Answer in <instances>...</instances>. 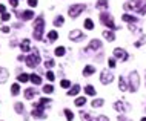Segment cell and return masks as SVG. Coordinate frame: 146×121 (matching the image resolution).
I'll use <instances>...</instances> for the list:
<instances>
[{"mask_svg": "<svg viewBox=\"0 0 146 121\" xmlns=\"http://www.w3.org/2000/svg\"><path fill=\"white\" fill-rule=\"evenodd\" d=\"M80 118H82V121H95V120H92L91 116H89V113H86L83 111L80 112Z\"/></svg>", "mask_w": 146, "mask_h": 121, "instance_id": "83f0119b", "label": "cell"}, {"mask_svg": "<svg viewBox=\"0 0 146 121\" xmlns=\"http://www.w3.org/2000/svg\"><path fill=\"white\" fill-rule=\"evenodd\" d=\"M122 20L123 22H128V23H135L137 18L134 16H129V14H125V16H122Z\"/></svg>", "mask_w": 146, "mask_h": 121, "instance_id": "d6986e66", "label": "cell"}, {"mask_svg": "<svg viewBox=\"0 0 146 121\" xmlns=\"http://www.w3.org/2000/svg\"><path fill=\"white\" fill-rule=\"evenodd\" d=\"M18 92H20V86H18V83H14L11 86V94L12 95H18Z\"/></svg>", "mask_w": 146, "mask_h": 121, "instance_id": "484cf974", "label": "cell"}, {"mask_svg": "<svg viewBox=\"0 0 146 121\" xmlns=\"http://www.w3.org/2000/svg\"><path fill=\"white\" fill-rule=\"evenodd\" d=\"M17 81H18V83H26V81H29V75L25 74V72H22V74L17 77Z\"/></svg>", "mask_w": 146, "mask_h": 121, "instance_id": "cb8c5ba5", "label": "cell"}, {"mask_svg": "<svg viewBox=\"0 0 146 121\" xmlns=\"http://www.w3.org/2000/svg\"><path fill=\"white\" fill-rule=\"evenodd\" d=\"M20 49H22V52L31 51V40H29V39H25V40L20 43Z\"/></svg>", "mask_w": 146, "mask_h": 121, "instance_id": "4fadbf2b", "label": "cell"}, {"mask_svg": "<svg viewBox=\"0 0 146 121\" xmlns=\"http://www.w3.org/2000/svg\"><path fill=\"white\" fill-rule=\"evenodd\" d=\"M100 48H102V41L100 40H92L91 43H89V46L86 48V51H92V49L95 51V49H100Z\"/></svg>", "mask_w": 146, "mask_h": 121, "instance_id": "5bb4252c", "label": "cell"}, {"mask_svg": "<svg viewBox=\"0 0 146 121\" xmlns=\"http://www.w3.org/2000/svg\"><path fill=\"white\" fill-rule=\"evenodd\" d=\"M14 109H16L17 113H23V111H25V107H23V104H22V103H16V104H14Z\"/></svg>", "mask_w": 146, "mask_h": 121, "instance_id": "1f68e13d", "label": "cell"}, {"mask_svg": "<svg viewBox=\"0 0 146 121\" xmlns=\"http://www.w3.org/2000/svg\"><path fill=\"white\" fill-rule=\"evenodd\" d=\"M83 11H85V5L78 3V5H72V6H69L68 12H69V16H71V17H77L78 14H82Z\"/></svg>", "mask_w": 146, "mask_h": 121, "instance_id": "8992f818", "label": "cell"}, {"mask_svg": "<svg viewBox=\"0 0 146 121\" xmlns=\"http://www.w3.org/2000/svg\"><path fill=\"white\" fill-rule=\"evenodd\" d=\"M103 37H105L108 41H114V40H115V35H114L111 31H105V32H103Z\"/></svg>", "mask_w": 146, "mask_h": 121, "instance_id": "d4e9b609", "label": "cell"}, {"mask_svg": "<svg viewBox=\"0 0 146 121\" xmlns=\"http://www.w3.org/2000/svg\"><path fill=\"white\" fill-rule=\"evenodd\" d=\"M103 103H105V101L102 100V98H99V100H94V101H92V107H102Z\"/></svg>", "mask_w": 146, "mask_h": 121, "instance_id": "836d02e7", "label": "cell"}, {"mask_svg": "<svg viewBox=\"0 0 146 121\" xmlns=\"http://www.w3.org/2000/svg\"><path fill=\"white\" fill-rule=\"evenodd\" d=\"M25 61H26V65H28L29 67H36L40 63V54H39V51L34 49V51H32L31 54L25 58Z\"/></svg>", "mask_w": 146, "mask_h": 121, "instance_id": "3957f363", "label": "cell"}, {"mask_svg": "<svg viewBox=\"0 0 146 121\" xmlns=\"http://www.w3.org/2000/svg\"><path fill=\"white\" fill-rule=\"evenodd\" d=\"M85 103H86V98L85 97H80V98H77V100H76V106H78V107H80V106H85Z\"/></svg>", "mask_w": 146, "mask_h": 121, "instance_id": "d590c367", "label": "cell"}, {"mask_svg": "<svg viewBox=\"0 0 146 121\" xmlns=\"http://www.w3.org/2000/svg\"><path fill=\"white\" fill-rule=\"evenodd\" d=\"M83 39H86V37H85V34L82 32L80 29H74V31L69 32V40H72V41H80Z\"/></svg>", "mask_w": 146, "mask_h": 121, "instance_id": "52a82bcc", "label": "cell"}, {"mask_svg": "<svg viewBox=\"0 0 146 121\" xmlns=\"http://www.w3.org/2000/svg\"><path fill=\"white\" fill-rule=\"evenodd\" d=\"M114 55H115V58L122 60V61H126V60H128V52H126L125 49H122V48H115Z\"/></svg>", "mask_w": 146, "mask_h": 121, "instance_id": "ba28073f", "label": "cell"}, {"mask_svg": "<svg viewBox=\"0 0 146 121\" xmlns=\"http://www.w3.org/2000/svg\"><path fill=\"white\" fill-rule=\"evenodd\" d=\"M65 51H66V49L63 48V46L55 48V55H57V57H63V55H65Z\"/></svg>", "mask_w": 146, "mask_h": 121, "instance_id": "f1b7e54d", "label": "cell"}, {"mask_svg": "<svg viewBox=\"0 0 146 121\" xmlns=\"http://www.w3.org/2000/svg\"><path fill=\"white\" fill-rule=\"evenodd\" d=\"M3 12H6V8H5V5H0V14H3Z\"/></svg>", "mask_w": 146, "mask_h": 121, "instance_id": "7dc6e473", "label": "cell"}, {"mask_svg": "<svg viewBox=\"0 0 146 121\" xmlns=\"http://www.w3.org/2000/svg\"><path fill=\"white\" fill-rule=\"evenodd\" d=\"M125 8L126 9H132V11H135V12L145 14L146 12V2L145 0H131L129 3L125 5Z\"/></svg>", "mask_w": 146, "mask_h": 121, "instance_id": "7a4b0ae2", "label": "cell"}, {"mask_svg": "<svg viewBox=\"0 0 146 121\" xmlns=\"http://www.w3.org/2000/svg\"><path fill=\"white\" fill-rule=\"evenodd\" d=\"M31 115L34 118H46V113H45V109L43 107H37V106H32V112Z\"/></svg>", "mask_w": 146, "mask_h": 121, "instance_id": "9c48e42d", "label": "cell"}, {"mask_svg": "<svg viewBox=\"0 0 146 121\" xmlns=\"http://www.w3.org/2000/svg\"><path fill=\"white\" fill-rule=\"evenodd\" d=\"M43 31H45V18H43V16H39L36 18L34 29H32V32H34V39L36 40H42Z\"/></svg>", "mask_w": 146, "mask_h": 121, "instance_id": "6da1fadb", "label": "cell"}, {"mask_svg": "<svg viewBox=\"0 0 146 121\" xmlns=\"http://www.w3.org/2000/svg\"><path fill=\"white\" fill-rule=\"evenodd\" d=\"M60 86H62V88H69L71 83H69L68 80H62V81H60Z\"/></svg>", "mask_w": 146, "mask_h": 121, "instance_id": "b9f144b4", "label": "cell"}, {"mask_svg": "<svg viewBox=\"0 0 146 121\" xmlns=\"http://www.w3.org/2000/svg\"><path fill=\"white\" fill-rule=\"evenodd\" d=\"M78 92H80V86L76 84V86H72V89L68 90V95H69V97H74V95H77Z\"/></svg>", "mask_w": 146, "mask_h": 121, "instance_id": "7402d4cb", "label": "cell"}, {"mask_svg": "<svg viewBox=\"0 0 146 121\" xmlns=\"http://www.w3.org/2000/svg\"><path fill=\"white\" fill-rule=\"evenodd\" d=\"M29 80L34 83V84H42V78H40L37 74H31L29 75Z\"/></svg>", "mask_w": 146, "mask_h": 121, "instance_id": "ffe728a7", "label": "cell"}, {"mask_svg": "<svg viewBox=\"0 0 146 121\" xmlns=\"http://www.w3.org/2000/svg\"><path fill=\"white\" fill-rule=\"evenodd\" d=\"M36 89L34 88H28V89H26L25 90V98H26V100H32V98H34L36 97Z\"/></svg>", "mask_w": 146, "mask_h": 121, "instance_id": "2e32d148", "label": "cell"}, {"mask_svg": "<svg viewBox=\"0 0 146 121\" xmlns=\"http://www.w3.org/2000/svg\"><path fill=\"white\" fill-rule=\"evenodd\" d=\"M100 20H102V23H103L105 26H108L109 29H118V26L114 25L112 17H111L108 12H102V14H100Z\"/></svg>", "mask_w": 146, "mask_h": 121, "instance_id": "5b68a950", "label": "cell"}, {"mask_svg": "<svg viewBox=\"0 0 146 121\" xmlns=\"http://www.w3.org/2000/svg\"><path fill=\"white\" fill-rule=\"evenodd\" d=\"M63 112H65V116H66V120H68V121H72L74 120V113L71 112L69 109H65Z\"/></svg>", "mask_w": 146, "mask_h": 121, "instance_id": "d6a6232c", "label": "cell"}, {"mask_svg": "<svg viewBox=\"0 0 146 121\" xmlns=\"http://www.w3.org/2000/svg\"><path fill=\"white\" fill-rule=\"evenodd\" d=\"M9 3H11V6H14V8H17V5H18V0H9Z\"/></svg>", "mask_w": 146, "mask_h": 121, "instance_id": "f6af8a7d", "label": "cell"}, {"mask_svg": "<svg viewBox=\"0 0 146 121\" xmlns=\"http://www.w3.org/2000/svg\"><path fill=\"white\" fill-rule=\"evenodd\" d=\"M57 32H55V31H49V32H48V39H49V41H55V40H57Z\"/></svg>", "mask_w": 146, "mask_h": 121, "instance_id": "4dcf8cb0", "label": "cell"}, {"mask_svg": "<svg viewBox=\"0 0 146 121\" xmlns=\"http://www.w3.org/2000/svg\"><path fill=\"white\" fill-rule=\"evenodd\" d=\"M37 3H39V0H28V5L31 6V8H36Z\"/></svg>", "mask_w": 146, "mask_h": 121, "instance_id": "60d3db41", "label": "cell"}, {"mask_svg": "<svg viewBox=\"0 0 146 121\" xmlns=\"http://www.w3.org/2000/svg\"><path fill=\"white\" fill-rule=\"evenodd\" d=\"M108 63H109V67H115V60L114 58H109V60H108Z\"/></svg>", "mask_w": 146, "mask_h": 121, "instance_id": "ee69618b", "label": "cell"}, {"mask_svg": "<svg viewBox=\"0 0 146 121\" xmlns=\"http://www.w3.org/2000/svg\"><path fill=\"white\" fill-rule=\"evenodd\" d=\"M141 121H146V118H145V116H143V118H141Z\"/></svg>", "mask_w": 146, "mask_h": 121, "instance_id": "c3c4849f", "label": "cell"}, {"mask_svg": "<svg viewBox=\"0 0 146 121\" xmlns=\"http://www.w3.org/2000/svg\"><path fill=\"white\" fill-rule=\"evenodd\" d=\"M11 18V14H8V12H3L2 14V22H8Z\"/></svg>", "mask_w": 146, "mask_h": 121, "instance_id": "ab89813d", "label": "cell"}, {"mask_svg": "<svg viewBox=\"0 0 146 121\" xmlns=\"http://www.w3.org/2000/svg\"><path fill=\"white\" fill-rule=\"evenodd\" d=\"M46 78H48L49 81H54V80H55V75H54V72H51V71H48V72H46Z\"/></svg>", "mask_w": 146, "mask_h": 121, "instance_id": "f35d334b", "label": "cell"}, {"mask_svg": "<svg viewBox=\"0 0 146 121\" xmlns=\"http://www.w3.org/2000/svg\"><path fill=\"white\" fill-rule=\"evenodd\" d=\"M8 77H9L8 69H5V67H0V84H2V83H5L6 80H8Z\"/></svg>", "mask_w": 146, "mask_h": 121, "instance_id": "9a60e30c", "label": "cell"}, {"mask_svg": "<svg viewBox=\"0 0 146 121\" xmlns=\"http://www.w3.org/2000/svg\"><path fill=\"white\" fill-rule=\"evenodd\" d=\"M0 31L2 32H5V34H8L11 29H9V26H2V28H0Z\"/></svg>", "mask_w": 146, "mask_h": 121, "instance_id": "7bdbcfd3", "label": "cell"}, {"mask_svg": "<svg viewBox=\"0 0 146 121\" xmlns=\"http://www.w3.org/2000/svg\"><path fill=\"white\" fill-rule=\"evenodd\" d=\"M49 103H51L49 98H40V101H39L37 104H34V106H37V107H43V109H45V106H48Z\"/></svg>", "mask_w": 146, "mask_h": 121, "instance_id": "ac0fdd59", "label": "cell"}, {"mask_svg": "<svg viewBox=\"0 0 146 121\" xmlns=\"http://www.w3.org/2000/svg\"><path fill=\"white\" fill-rule=\"evenodd\" d=\"M18 18H22V20H31V18H34V12H32L31 9H26L23 12H16Z\"/></svg>", "mask_w": 146, "mask_h": 121, "instance_id": "8fae6325", "label": "cell"}, {"mask_svg": "<svg viewBox=\"0 0 146 121\" xmlns=\"http://www.w3.org/2000/svg\"><path fill=\"white\" fill-rule=\"evenodd\" d=\"M63 22H65V20H63V17H62V16L55 17V18H54V26H62V25H63Z\"/></svg>", "mask_w": 146, "mask_h": 121, "instance_id": "e575fe53", "label": "cell"}, {"mask_svg": "<svg viewBox=\"0 0 146 121\" xmlns=\"http://www.w3.org/2000/svg\"><path fill=\"white\" fill-rule=\"evenodd\" d=\"M114 80V77H112V74L111 72H108V69H105L102 75H100V81L103 83V84H109V83Z\"/></svg>", "mask_w": 146, "mask_h": 121, "instance_id": "30bf717a", "label": "cell"}, {"mask_svg": "<svg viewBox=\"0 0 146 121\" xmlns=\"http://www.w3.org/2000/svg\"><path fill=\"white\" fill-rule=\"evenodd\" d=\"M85 28L89 29V31H91V29H94V23H92L91 18H86V20H85Z\"/></svg>", "mask_w": 146, "mask_h": 121, "instance_id": "f546056e", "label": "cell"}, {"mask_svg": "<svg viewBox=\"0 0 146 121\" xmlns=\"http://www.w3.org/2000/svg\"><path fill=\"white\" fill-rule=\"evenodd\" d=\"M118 88H120L122 92H125V90L128 89V84H126V81H125V78H123V77L118 78Z\"/></svg>", "mask_w": 146, "mask_h": 121, "instance_id": "44dd1931", "label": "cell"}, {"mask_svg": "<svg viewBox=\"0 0 146 121\" xmlns=\"http://www.w3.org/2000/svg\"><path fill=\"white\" fill-rule=\"evenodd\" d=\"M138 84H140V78H138V74L134 71L132 74L129 75V90L131 92H135V90L138 89Z\"/></svg>", "mask_w": 146, "mask_h": 121, "instance_id": "277c9868", "label": "cell"}, {"mask_svg": "<svg viewBox=\"0 0 146 121\" xmlns=\"http://www.w3.org/2000/svg\"><path fill=\"white\" fill-rule=\"evenodd\" d=\"M43 92H45V94H52V92H54V88H52L51 84H46V86L43 88Z\"/></svg>", "mask_w": 146, "mask_h": 121, "instance_id": "8d00e7d4", "label": "cell"}, {"mask_svg": "<svg viewBox=\"0 0 146 121\" xmlns=\"http://www.w3.org/2000/svg\"><path fill=\"white\" fill-rule=\"evenodd\" d=\"M94 72H95V67L91 66V65H88V66L83 69V77H89V75H92Z\"/></svg>", "mask_w": 146, "mask_h": 121, "instance_id": "e0dca14e", "label": "cell"}, {"mask_svg": "<svg viewBox=\"0 0 146 121\" xmlns=\"http://www.w3.org/2000/svg\"><path fill=\"white\" fill-rule=\"evenodd\" d=\"M95 8H97V9H105V8H108V0H99V2L95 3Z\"/></svg>", "mask_w": 146, "mask_h": 121, "instance_id": "603a6c76", "label": "cell"}, {"mask_svg": "<svg viewBox=\"0 0 146 121\" xmlns=\"http://www.w3.org/2000/svg\"><path fill=\"white\" fill-rule=\"evenodd\" d=\"M95 121H109V120H108L106 116H103V115H102V116H99V118H95Z\"/></svg>", "mask_w": 146, "mask_h": 121, "instance_id": "bcb514c9", "label": "cell"}, {"mask_svg": "<svg viewBox=\"0 0 146 121\" xmlns=\"http://www.w3.org/2000/svg\"><path fill=\"white\" fill-rule=\"evenodd\" d=\"M52 66H54V60H51V58H46V61H45V67H48V69H51Z\"/></svg>", "mask_w": 146, "mask_h": 121, "instance_id": "74e56055", "label": "cell"}, {"mask_svg": "<svg viewBox=\"0 0 146 121\" xmlns=\"http://www.w3.org/2000/svg\"><path fill=\"white\" fill-rule=\"evenodd\" d=\"M85 92H86V95H95V89L92 88L91 84L85 86Z\"/></svg>", "mask_w": 146, "mask_h": 121, "instance_id": "4316f807", "label": "cell"}, {"mask_svg": "<svg viewBox=\"0 0 146 121\" xmlns=\"http://www.w3.org/2000/svg\"><path fill=\"white\" fill-rule=\"evenodd\" d=\"M114 107L117 112H125V111H129L131 106L129 104H125L123 101H117V103H114Z\"/></svg>", "mask_w": 146, "mask_h": 121, "instance_id": "7c38bea8", "label": "cell"}]
</instances>
